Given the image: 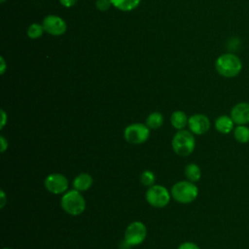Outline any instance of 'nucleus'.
<instances>
[{
	"label": "nucleus",
	"instance_id": "nucleus-1",
	"mask_svg": "<svg viewBox=\"0 0 249 249\" xmlns=\"http://www.w3.org/2000/svg\"><path fill=\"white\" fill-rule=\"evenodd\" d=\"M215 69L217 73L224 78H233L241 72L242 61L236 54L226 53L217 57Z\"/></svg>",
	"mask_w": 249,
	"mask_h": 249
},
{
	"label": "nucleus",
	"instance_id": "nucleus-2",
	"mask_svg": "<svg viewBox=\"0 0 249 249\" xmlns=\"http://www.w3.org/2000/svg\"><path fill=\"white\" fill-rule=\"evenodd\" d=\"M61 208L71 216H79L86 210V199L81 192L73 189L64 193L60 199Z\"/></svg>",
	"mask_w": 249,
	"mask_h": 249
},
{
	"label": "nucleus",
	"instance_id": "nucleus-3",
	"mask_svg": "<svg viewBox=\"0 0 249 249\" xmlns=\"http://www.w3.org/2000/svg\"><path fill=\"white\" fill-rule=\"evenodd\" d=\"M170 194L175 201L188 204L196 199L198 196V188L195 183L189 180H183L176 182L172 186Z\"/></svg>",
	"mask_w": 249,
	"mask_h": 249
},
{
	"label": "nucleus",
	"instance_id": "nucleus-4",
	"mask_svg": "<svg viewBox=\"0 0 249 249\" xmlns=\"http://www.w3.org/2000/svg\"><path fill=\"white\" fill-rule=\"evenodd\" d=\"M171 146L176 155L187 157L191 155L196 148V138L190 130H178L171 141Z\"/></svg>",
	"mask_w": 249,
	"mask_h": 249
},
{
	"label": "nucleus",
	"instance_id": "nucleus-5",
	"mask_svg": "<svg viewBox=\"0 0 249 249\" xmlns=\"http://www.w3.org/2000/svg\"><path fill=\"white\" fill-rule=\"evenodd\" d=\"M145 198L151 206L155 208H163L169 203L171 194L165 187L155 184L148 188L145 194Z\"/></svg>",
	"mask_w": 249,
	"mask_h": 249
},
{
	"label": "nucleus",
	"instance_id": "nucleus-6",
	"mask_svg": "<svg viewBox=\"0 0 249 249\" xmlns=\"http://www.w3.org/2000/svg\"><path fill=\"white\" fill-rule=\"evenodd\" d=\"M150 136V128L146 124L134 123L128 124L124 130V137L129 144L140 145L145 143Z\"/></svg>",
	"mask_w": 249,
	"mask_h": 249
},
{
	"label": "nucleus",
	"instance_id": "nucleus-7",
	"mask_svg": "<svg viewBox=\"0 0 249 249\" xmlns=\"http://www.w3.org/2000/svg\"><path fill=\"white\" fill-rule=\"evenodd\" d=\"M147 237V228L145 224L140 221L131 222L124 231V240L132 246L140 245Z\"/></svg>",
	"mask_w": 249,
	"mask_h": 249
},
{
	"label": "nucleus",
	"instance_id": "nucleus-8",
	"mask_svg": "<svg viewBox=\"0 0 249 249\" xmlns=\"http://www.w3.org/2000/svg\"><path fill=\"white\" fill-rule=\"evenodd\" d=\"M45 188L51 194L53 195H63L68 191L69 182L64 174L61 173H51L44 181Z\"/></svg>",
	"mask_w": 249,
	"mask_h": 249
},
{
	"label": "nucleus",
	"instance_id": "nucleus-9",
	"mask_svg": "<svg viewBox=\"0 0 249 249\" xmlns=\"http://www.w3.org/2000/svg\"><path fill=\"white\" fill-rule=\"evenodd\" d=\"M45 32L53 36H60L66 32L67 24L65 20L56 15H49L42 21Z\"/></svg>",
	"mask_w": 249,
	"mask_h": 249
},
{
	"label": "nucleus",
	"instance_id": "nucleus-10",
	"mask_svg": "<svg viewBox=\"0 0 249 249\" xmlns=\"http://www.w3.org/2000/svg\"><path fill=\"white\" fill-rule=\"evenodd\" d=\"M211 126L209 118L203 114H195L189 118V130L195 135L205 134Z\"/></svg>",
	"mask_w": 249,
	"mask_h": 249
},
{
	"label": "nucleus",
	"instance_id": "nucleus-11",
	"mask_svg": "<svg viewBox=\"0 0 249 249\" xmlns=\"http://www.w3.org/2000/svg\"><path fill=\"white\" fill-rule=\"evenodd\" d=\"M230 116L235 125L249 124V102H238L231 109Z\"/></svg>",
	"mask_w": 249,
	"mask_h": 249
},
{
	"label": "nucleus",
	"instance_id": "nucleus-12",
	"mask_svg": "<svg viewBox=\"0 0 249 249\" xmlns=\"http://www.w3.org/2000/svg\"><path fill=\"white\" fill-rule=\"evenodd\" d=\"M235 124L232 121L231 116L228 115H221L219 116L214 123V126L216 130L222 134H229L233 131Z\"/></svg>",
	"mask_w": 249,
	"mask_h": 249
},
{
	"label": "nucleus",
	"instance_id": "nucleus-13",
	"mask_svg": "<svg viewBox=\"0 0 249 249\" xmlns=\"http://www.w3.org/2000/svg\"><path fill=\"white\" fill-rule=\"evenodd\" d=\"M93 184V179L89 173L83 172L78 174L73 180V188L79 192L88 191Z\"/></svg>",
	"mask_w": 249,
	"mask_h": 249
},
{
	"label": "nucleus",
	"instance_id": "nucleus-14",
	"mask_svg": "<svg viewBox=\"0 0 249 249\" xmlns=\"http://www.w3.org/2000/svg\"><path fill=\"white\" fill-rule=\"evenodd\" d=\"M188 122H189V118L187 114L183 111L177 110L171 114L170 124L177 130L184 129L188 125Z\"/></svg>",
	"mask_w": 249,
	"mask_h": 249
},
{
	"label": "nucleus",
	"instance_id": "nucleus-15",
	"mask_svg": "<svg viewBox=\"0 0 249 249\" xmlns=\"http://www.w3.org/2000/svg\"><path fill=\"white\" fill-rule=\"evenodd\" d=\"M141 0H111L112 6L123 12H130L136 9Z\"/></svg>",
	"mask_w": 249,
	"mask_h": 249
},
{
	"label": "nucleus",
	"instance_id": "nucleus-16",
	"mask_svg": "<svg viewBox=\"0 0 249 249\" xmlns=\"http://www.w3.org/2000/svg\"><path fill=\"white\" fill-rule=\"evenodd\" d=\"M184 174L187 180L196 183L201 178V170L200 167L196 163H189L185 166Z\"/></svg>",
	"mask_w": 249,
	"mask_h": 249
},
{
	"label": "nucleus",
	"instance_id": "nucleus-17",
	"mask_svg": "<svg viewBox=\"0 0 249 249\" xmlns=\"http://www.w3.org/2000/svg\"><path fill=\"white\" fill-rule=\"evenodd\" d=\"M233 137L235 141L240 144H246L249 142V126L247 124L235 125L233 129Z\"/></svg>",
	"mask_w": 249,
	"mask_h": 249
},
{
	"label": "nucleus",
	"instance_id": "nucleus-18",
	"mask_svg": "<svg viewBox=\"0 0 249 249\" xmlns=\"http://www.w3.org/2000/svg\"><path fill=\"white\" fill-rule=\"evenodd\" d=\"M164 122V118L160 112H152L146 118V124L150 129L160 128Z\"/></svg>",
	"mask_w": 249,
	"mask_h": 249
},
{
	"label": "nucleus",
	"instance_id": "nucleus-19",
	"mask_svg": "<svg viewBox=\"0 0 249 249\" xmlns=\"http://www.w3.org/2000/svg\"><path fill=\"white\" fill-rule=\"evenodd\" d=\"M44 32H45V29H44V27H43V24L34 22V23H31V24L28 26L27 31H26V34H27V36H28L29 39L35 40V39L40 38V37L43 35Z\"/></svg>",
	"mask_w": 249,
	"mask_h": 249
},
{
	"label": "nucleus",
	"instance_id": "nucleus-20",
	"mask_svg": "<svg viewBox=\"0 0 249 249\" xmlns=\"http://www.w3.org/2000/svg\"><path fill=\"white\" fill-rule=\"evenodd\" d=\"M140 182L142 183L143 186L148 187V188L155 185V182H156L155 173L151 170H144L140 174Z\"/></svg>",
	"mask_w": 249,
	"mask_h": 249
},
{
	"label": "nucleus",
	"instance_id": "nucleus-21",
	"mask_svg": "<svg viewBox=\"0 0 249 249\" xmlns=\"http://www.w3.org/2000/svg\"><path fill=\"white\" fill-rule=\"evenodd\" d=\"M95 7L98 11L106 12L112 7V3H111V0H96Z\"/></svg>",
	"mask_w": 249,
	"mask_h": 249
},
{
	"label": "nucleus",
	"instance_id": "nucleus-22",
	"mask_svg": "<svg viewBox=\"0 0 249 249\" xmlns=\"http://www.w3.org/2000/svg\"><path fill=\"white\" fill-rule=\"evenodd\" d=\"M178 249H200L197 244L192 242V241H186L179 245Z\"/></svg>",
	"mask_w": 249,
	"mask_h": 249
},
{
	"label": "nucleus",
	"instance_id": "nucleus-23",
	"mask_svg": "<svg viewBox=\"0 0 249 249\" xmlns=\"http://www.w3.org/2000/svg\"><path fill=\"white\" fill-rule=\"evenodd\" d=\"M77 1L78 0H59V3L65 8H70L74 6L77 3Z\"/></svg>",
	"mask_w": 249,
	"mask_h": 249
},
{
	"label": "nucleus",
	"instance_id": "nucleus-24",
	"mask_svg": "<svg viewBox=\"0 0 249 249\" xmlns=\"http://www.w3.org/2000/svg\"><path fill=\"white\" fill-rule=\"evenodd\" d=\"M0 143H1V153H4L8 149L9 144H8V140L3 135H1L0 137Z\"/></svg>",
	"mask_w": 249,
	"mask_h": 249
},
{
	"label": "nucleus",
	"instance_id": "nucleus-25",
	"mask_svg": "<svg viewBox=\"0 0 249 249\" xmlns=\"http://www.w3.org/2000/svg\"><path fill=\"white\" fill-rule=\"evenodd\" d=\"M0 112H1V125H0V126H1V128H3V127L5 126V124H7L8 116H7L6 112H5L3 109H1Z\"/></svg>",
	"mask_w": 249,
	"mask_h": 249
},
{
	"label": "nucleus",
	"instance_id": "nucleus-26",
	"mask_svg": "<svg viewBox=\"0 0 249 249\" xmlns=\"http://www.w3.org/2000/svg\"><path fill=\"white\" fill-rule=\"evenodd\" d=\"M0 194H1V196H0V207H1V208H3V207L5 206V204H6V202H7V199H6V194H5L4 190H1Z\"/></svg>",
	"mask_w": 249,
	"mask_h": 249
},
{
	"label": "nucleus",
	"instance_id": "nucleus-27",
	"mask_svg": "<svg viewBox=\"0 0 249 249\" xmlns=\"http://www.w3.org/2000/svg\"><path fill=\"white\" fill-rule=\"evenodd\" d=\"M0 64H1V68H0V74H4L5 71H6V68H7V64H6V61L4 59L3 56H0Z\"/></svg>",
	"mask_w": 249,
	"mask_h": 249
},
{
	"label": "nucleus",
	"instance_id": "nucleus-28",
	"mask_svg": "<svg viewBox=\"0 0 249 249\" xmlns=\"http://www.w3.org/2000/svg\"><path fill=\"white\" fill-rule=\"evenodd\" d=\"M5 1H6V0H0V2H1V3H4Z\"/></svg>",
	"mask_w": 249,
	"mask_h": 249
},
{
	"label": "nucleus",
	"instance_id": "nucleus-29",
	"mask_svg": "<svg viewBox=\"0 0 249 249\" xmlns=\"http://www.w3.org/2000/svg\"><path fill=\"white\" fill-rule=\"evenodd\" d=\"M2 249H12V248H8V247H5V248H2Z\"/></svg>",
	"mask_w": 249,
	"mask_h": 249
}]
</instances>
